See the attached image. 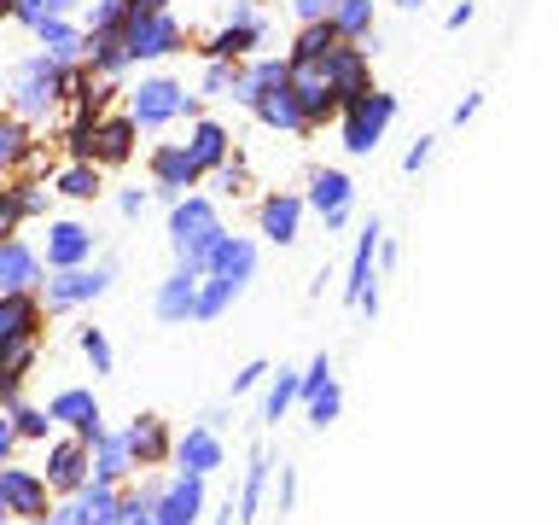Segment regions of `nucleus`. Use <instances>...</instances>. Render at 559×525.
<instances>
[{
    "label": "nucleus",
    "mask_w": 559,
    "mask_h": 525,
    "mask_svg": "<svg viewBox=\"0 0 559 525\" xmlns=\"http://www.w3.org/2000/svg\"><path fill=\"white\" fill-rule=\"evenodd\" d=\"M175 240L193 245V263H210V251H216V240H222V228H216V216H210V205H181L175 210Z\"/></svg>",
    "instance_id": "obj_5"
},
{
    "label": "nucleus",
    "mask_w": 559,
    "mask_h": 525,
    "mask_svg": "<svg viewBox=\"0 0 559 525\" xmlns=\"http://www.w3.org/2000/svg\"><path fill=\"white\" fill-rule=\"evenodd\" d=\"M268 455L251 461V473H245V496H239V520H257V508H263V490H268Z\"/></svg>",
    "instance_id": "obj_21"
},
{
    "label": "nucleus",
    "mask_w": 559,
    "mask_h": 525,
    "mask_svg": "<svg viewBox=\"0 0 559 525\" xmlns=\"http://www.w3.org/2000/svg\"><path fill=\"white\" fill-rule=\"evenodd\" d=\"M0 502H6V514H18V520H47L53 508H47V479L30 473V467H12V461H0Z\"/></svg>",
    "instance_id": "obj_1"
},
{
    "label": "nucleus",
    "mask_w": 559,
    "mask_h": 525,
    "mask_svg": "<svg viewBox=\"0 0 559 525\" xmlns=\"http://www.w3.org/2000/svg\"><path fill=\"white\" fill-rule=\"evenodd\" d=\"M59 193H70V199H94V193H99V170H94V164H70V170L59 175Z\"/></svg>",
    "instance_id": "obj_25"
},
{
    "label": "nucleus",
    "mask_w": 559,
    "mask_h": 525,
    "mask_svg": "<svg viewBox=\"0 0 559 525\" xmlns=\"http://www.w3.org/2000/svg\"><path fill=\"white\" fill-rule=\"evenodd\" d=\"M327 12H332V0H297V18H303V24H321Z\"/></svg>",
    "instance_id": "obj_33"
},
{
    "label": "nucleus",
    "mask_w": 559,
    "mask_h": 525,
    "mask_svg": "<svg viewBox=\"0 0 559 525\" xmlns=\"http://www.w3.org/2000/svg\"><path fill=\"white\" fill-rule=\"evenodd\" d=\"M292 403H297V374H280V380L268 385V403H263V415H268V420H280V415H286V409H292Z\"/></svg>",
    "instance_id": "obj_28"
},
{
    "label": "nucleus",
    "mask_w": 559,
    "mask_h": 525,
    "mask_svg": "<svg viewBox=\"0 0 559 525\" xmlns=\"http://www.w3.org/2000/svg\"><path fill=\"white\" fill-rule=\"evenodd\" d=\"M175 111H198V100L193 94H181L175 82H146V88L134 94L129 123H164V117H175Z\"/></svg>",
    "instance_id": "obj_6"
},
{
    "label": "nucleus",
    "mask_w": 559,
    "mask_h": 525,
    "mask_svg": "<svg viewBox=\"0 0 559 525\" xmlns=\"http://www.w3.org/2000/svg\"><path fill=\"white\" fill-rule=\"evenodd\" d=\"M373 245H379V228L362 234V251H356V269H350V304L367 298V280H373Z\"/></svg>",
    "instance_id": "obj_23"
},
{
    "label": "nucleus",
    "mask_w": 559,
    "mask_h": 525,
    "mask_svg": "<svg viewBox=\"0 0 559 525\" xmlns=\"http://www.w3.org/2000/svg\"><path fill=\"white\" fill-rule=\"evenodd\" d=\"M332 47H338V30H332L327 18H321V24H303V35H297V59H327Z\"/></svg>",
    "instance_id": "obj_22"
},
{
    "label": "nucleus",
    "mask_w": 559,
    "mask_h": 525,
    "mask_svg": "<svg viewBox=\"0 0 559 525\" xmlns=\"http://www.w3.org/2000/svg\"><path fill=\"white\" fill-rule=\"evenodd\" d=\"M297 216H303V205H297V199H268L263 205V234L268 240H297Z\"/></svg>",
    "instance_id": "obj_20"
},
{
    "label": "nucleus",
    "mask_w": 559,
    "mask_h": 525,
    "mask_svg": "<svg viewBox=\"0 0 559 525\" xmlns=\"http://www.w3.org/2000/svg\"><path fill=\"white\" fill-rule=\"evenodd\" d=\"M134 152V123L129 117H105L94 123V164H123Z\"/></svg>",
    "instance_id": "obj_14"
},
{
    "label": "nucleus",
    "mask_w": 559,
    "mask_h": 525,
    "mask_svg": "<svg viewBox=\"0 0 559 525\" xmlns=\"http://www.w3.org/2000/svg\"><path fill=\"white\" fill-rule=\"evenodd\" d=\"M35 280H41V263H35L30 245H18L12 234L0 240V292H30Z\"/></svg>",
    "instance_id": "obj_9"
},
{
    "label": "nucleus",
    "mask_w": 559,
    "mask_h": 525,
    "mask_svg": "<svg viewBox=\"0 0 559 525\" xmlns=\"http://www.w3.org/2000/svg\"><path fill=\"white\" fill-rule=\"evenodd\" d=\"M181 152L193 158V170H216V164H228V135H222L216 123H198L193 140H187Z\"/></svg>",
    "instance_id": "obj_17"
},
{
    "label": "nucleus",
    "mask_w": 559,
    "mask_h": 525,
    "mask_svg": "<svg viewBox=\"0 0 559 525\" xmlns=\"http://www.w3.org/2000/svg\"><path fill=\"white\" fill-rule=\"evenodd\" d=\"M332 415H338V385H327V391L309 397V420H315V426H327Z\"/></svg>",
    "instance_id": "obj_31"
},
{
    "label": "nucleus",
    "mask_w": 559,
    "mask_h": 525,
    "mask_svg": "<svg viewBox=\"0 0 559 525\" xmlns=\"http://www.w3.org/2000/svg\"><path fill=\"white\" fill-rule=\"evenodd\" d=\"M158 315H193V269L175 275L164 292H158Z\"/></svg>",
    "instance_id": "obj_24"
},
{
    "label": "nucleus",
    "mask_w": 559,
    "mask_h": 525,
    "mask_svg": "<svg viewBox=\"0 0 559 525\" xmlns=\"http://www.w3.org/2000/svg\"><path fill=\"white\" fill-rule=\"evenodd\" d=\"M169 450H175V461H181L187 473H198V479H204L210 467H222V438H216L210 426H193V432H187L181 444H169Z\"/></svg>",
    "instance_id": "obj_12"
},
{
    "label": "nucleus",
    "mask_w": 559,
    "mask_h": 525,
    "mask_svg": "<svg viewBox=\"0 0 559 525\" xmlns=\"http://www.w3.org/2000/svg\"><path fill=\"white\" fill-rule=\"evenodd\" d=\"M198 508H204V479L187 473V479H175L169 490H158V502H152L146 514H152V525H193Z\"/></svg>",
    "instance_id": "obj_3"
},
{
    "label": "nucleus",
    "mask_w": 559,
    "mask_h": 525,
    "mask_svg": "<svg viewBox=\"0 0 559 525\" xmlns=\"http://www.w3.org/2000/svg\"><path fill=\"white\" fill-rule=\"evenodd\" d=\"M88 245H94V234H88V228H76V222H65V228H53L47 263H53V269H76V263L88 257Z\"/></svg>",
    "instance_id": "obj_18"
},
{
    "label": "nucleus",
    "mask_w": 559,
    "mask_h": 525,
    "mask_svg": "<svg viewBox=\"0 0 559 525\" xmlns=\"http://www.w3.org/2000/svg\"><path fill=\"white\" fill-rule=\"evenodd\" d=\"M41 333V298L35 292H0V339Z\"/></svg>",
    "instance_id": "obj_13"
},
{
    "label": "nucleus",
    "mask_w": 559,
    "mask_h": 525,
    "mask_svg": "<svg viewBox=\"0 0 559 525\" xmlns=\"http://www.w3.org/2000/svg\"><path fill=\"white\" fill-rule=\"evenodd\" d=\"M111 286V275L99 269V275H88V269H65L59 280H47V310H70V304H82V298H99Z\"/></svg>",
    "instance_id": "obj_8"
},
{
    "label": "nucleus",
    "mask_w": 559,
    "mask_h": 525,
    "mask_svg": "<svg viewBox=\"0 0 559 525\" xmlns=\"http://www.w3.org/2000/svg\"><path fill=\"white\" fill-rule=\"evenodd\" d=\"M0 18H6V0H0Z\"/></svg>",
    "instance_id": "obj_39"
},
{
    "label": "nucleus",
    "mask_w": 559,
    "mask_h": 525,
    "mask_svg": "<svg viewBox=\"0 0 559 525\" xmlns=\"http://www.w3.org/2000/svg\"><path fill=\"white\" fill-rule=\"evenodd\" d=\"M12 432H18V438H47V432H53V415H47V409H30V403H18V409H12Z\"/></svg>",
    "instance_id": "obj_26"
},
{
    "label": "nucleus",
    "mask_w": 559,
    "mask_h": 525,
    "mask_svg": "<svg viewBox=\"0 0 559 525\" xmlns=\"http://www.w3.org/2000/svg\"><path fill=\"white\" fill-rule=\"evenodd\" d=\"M24 525H53V520H24Z\"/></svg>",
    "instance_id": "obj_36"
},
{
    "label": "nucleus",
    "mask_w": 559,
    "mask_h": 525,
    "mask_svg": "<svg viewBox=\"0 0 559 525\" xmlns=\"http://www.w3.org/2000/svg\"><path fill=\"white\" fill-rule=\"evenodd\" d=\"M82 356L94 362V374H111V345H105L99 327H82Z\"/></svg>",
    "instance_id": "obj_29"
},
{
    "label": "nucleus",
    "mask_w": 559,
    "mask_h": 525,
    "mask_svg": "<svg viewBox=\"0 0 559 525\" xmlns=\"http://www.w3.org/2000/svg\"><path fill=\"white\" fill-rule=\"evenodd\" d=\"M123 444H129L134 467H158V461L169 455V432H164V420L158 415H140L129 432H123Z\"/></svg>",
    "instance_id": "obj_10"
},
{
    "label": "nucleus",
    "mask_w": 559,
    "mask_h": 525,
    "mask_svg": "<svg viewBox=\"0 0 559 525\" xmlns=\"http://www.w3.org/2000/svg\"><path fill=\"white\" fill-rule=\"evenodd\" d=\"M88 450H94V455H88V473H94L99 485H123V479H129L134 455H129V444H123V438H105V432H99Z\"/></svg>",
    "instance_id": "obj_11"
},
{
    "label": "nucleus",
    "mask_w": 559,
    "mask_h": 525,
    "mask_svg": "<svg viewBox=\"0 0 559 525\" xmlns=\"http://www.w3.org/2000/svg\"><path fill=\"white\" fill-rule=\"evenodd\" d=\"M327 24L338 30V41H356V35L373 24V0H332Z\"/></svg>",
    "instance_id": "obj_19"
},
{
    "label": "nucleus",
    "mask_w": 559,
    "mask_h": 525,
    "mask_svg": "<svg viewBox=\"0 0 559 525\" xmlns=\"http://www.w3.org/2000/svg\"><path fill=\"white\" fill-rule=\"evenodd\" d=\"M41 479H47V490H82L88 485V444H76V438H65V444H53L47 450V467H41Z\"/></svg>",
    "instance_id": "obj_4"
},
{
    "label": "nucleus",
    "mask_w": 559,
    "mask_h": 525,
    "mask_svg": "<svg viewBox=\"0 0 559 525\" xmlns=\"http://www.w3.org/2000/svg\"><path fill=\"white\" fill-rule=\"evenodd\" d=\"M344 111H350V123H344V146H350V152H373V146H379V129L396 117V100H391V94H356Z\"/></svg>",
    "instance_id": "obj_2"
},
{
    "label": "nucleus",
    "mask_w": 559,
    "mask_h": 525,
    "mask_svg": "<svg viewBox=\"0 0 559 525\" xmlns=\"http://www.w3.org/2000/svg\"><path fill=\"white\" fill-rule=\"evenodd\" d=\"M0 525H6V502H0Z\"/></svg>",
    "instance_id": "obj_38"
},
{
    "label": "nucleus",
    "mask_w": 559,
    "mask_h": 525,
    "mask_svg": "<svg viewBox=\"0 0 559 525\" xmlns=\"http://www.w3.org/2000/svg\"><path fill=\"white\" fill-rule=\"evenodd\" d=\"M35 356H41V333H18V339H0V391H24Z\"/></svg>",
    "instance_id": "obj_7"
},
{
    "label": "nucleus",
    "mask_w": 559,
    "mask_h": 525,
    "mask_svg": "<svg viewBox=\"0 0 559 525\" xmlns=\"http://www.w3.org/2000/svg\"><path fill=\"white\" fill-rule=\"evenodd\" d=\"M402 6H426V0H402Z\"/></svg>",
    "instance_id": "obj_37"
},
{
    "label": "nucleus",
    "mask_w": 559,
    "mask_h": 525,
    "mask_svg": "<svg viewBox=\"0 0 559 525\" xmlns=\"http://www.w3.org/2000/svg\"><path fill=\"white\" fill-rule=\"evenodd\" d=\"M216 187L239 199V193H245V170H239V164H216Z\"/></svg>",
    "instance_id": "obj_32"
},
{
    "label": "nucleus",
    "mask_w": 559,
    "mask_h": 525,
    "mask_svg": "<svg viewBox=\"0 0 559 525\" xmlns=\"http://www.w3.org/2000/svg\"><path fill=\"white\" fill-rule=\"evenodd\" d=\"M309 199H315V210H321V216H327L332 228H338V222L350 216V181H344L338 170L315 175V193H309Z\"/></svg>",
    "instance_id": "obj_16"
},
{
    "label": "nucleus",
    "mask_w": 559,
    "mask_h": 525,
    "mask_svg": "<svg viewBox=\"0 0 559 525\" xmlns=\"http://www.w3.org/2000/svg\"><path fill=\"white\" fill-rule=\"evenodd\" d=\"M327 385H332V362H327V356H315L309 374L297 380V397H315V391H327Z\"/></svg>",
    "instance_id": "obj_30"
},
{
    "label": "nucleus",
    "mask_w": 559,
    "mask_h": 525,
    "mask_svg": "<svg viewBox=\"0 0 559 525\" xmlns=\"http://www.w3.org/2000/svg\"><path fill=\"white\" fill-rule=\"evenodd\" d=\"M263 374H268L263 362H251V368H245V374H233V391H251V385L263 380Z\"/></svg>",
    "instance_id": "obj_34"
},
{
    "label": "nucleus",
    "mask_w": 559,
    "mask_h": 525,
    "mask_svg": "<svg viewBox=\"0 0 559 525\" xmlns=\"http://www.w3.org/2000/svg\"><path fill=\"white\" fill-rule=\"evenodd\" d=\"M18 450V432H12V420H0V461Z\"/></svg>",
    "instance_id": "obj_35"
},
{
    "label": "nucleus",
    "mask_w": 559,
    "mask_h": 525,
    "mask_svg": "<svg viewBox=\"0 0 559 525\" xmlns=\"http://www.w3.org/2000/svg\"><path fill=\"white\" fill-rule=\"evenodd\" d=\"M152 175H158L164 193H181V187H193V181H198L193 158H187L181 146H158V152H152Z\"/></svg>",
    "instance_id": "obj_15"
},
{
    "label": "nucleus",
    "mask_w": 559,
    "mask_h": 525,
    "mask_svg": "<svg viewBox=\"0 0 559 525\" xmlns=\"http://www.w3.org/2000/svg\"><path fill=\"white\" fill-rule=\"evenodd\" d=\"M24 152H30V135H24L18 123H0V170L24 164Z\"/></svg>",
    "instance_id": "obj_27"
},
{
    "label": "nucleus",
    "mask_w": 559,
    "mask_h": 525,
    "mask_svg": "<svg viewBox=\"0 0 559 525\" xmlns=\"http://www.w3.org/2000/svg\"><path fill=\"white\" fill-rule=\"evenodd\" d=\"M216 525H228V514H222V520H216Z\"/></svg>",
    "instance_id": "obj_40"
}]
</instances>
